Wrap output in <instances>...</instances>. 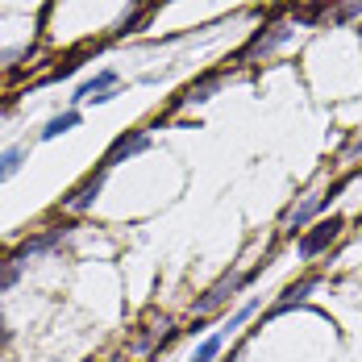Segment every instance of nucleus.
I'll return each mask as SVG.
<instances>
[{
  "label": "nucleus",
  "instance_id": "obj_1",
  "mask_svg": "<svg viewBox=\"0 0 362 362\" xmlns=\"http://www.w3.org/2000/svg\"><path fill=\"white\" fill-rule=\"evenodd\" d=\"M250 279H254V271H242V275H225L221 284H213V288H209L204 296H200V300H196V317H209V313H217L221 304H225L229 296H238V291L246 288Z\"/></svg>",
  "mask_w": 362,
  "mask_h": 362
},
{
  "label": "nucleus",
  "instance_id": "obj_2",
  "mask_svg": "<svg viewBox=\"0 0 362 362\" xmlns=\"http://www.w3.org/2000/svg\"><path fill=\"white\" fill-rule=\"evenodd\" d=\"M112 92H117V71L105 67L100 75H92L88 83L75 88V105H105V100H112Z\"/></svg>",
  "mask_w": 362,
  "mask_h": 362
},
{
  "label": "nucleus",
  "instance_id": "obj_3",
  "mask_svg": "<svg viewBox=\"0 0 362 362\" xmlns=\"http://www.w3.org/2000/svg\"><path fill=\"white\" fill-rule=\"evenodd\" d=\"M341 233V217H329V221H317L313 233L300 238V258H317L321 250H329V242H337Z\"/></svg>",
  "mask_w": 362,
  "mask_h": 362
},
{
  "label": "nucleus",
  "instance_id": "obj_4",
  "mask_svg": "<svg viewBox=\"0 0 362 362\" xmlns=\"http://www.w3.org/2000/svg\"><path fill=\"white\" fill-rule=\"evenodd\" d=\"M105 171H109V167L92 171V175H88V180H83L71 196L63 200V209H67V213H83V209H92V200H96V196H100V187H105Z\"/></svg>",
  "mask_w": 362,
  "mask_h": 362
},
{
  "label": "nucleus",
  "instance_id": "obj_5",
  "mask_svg": "<svg viewBox=\"0 0 362 362\" xmlns=\"http://www.w3.org/2000/svg\"><path fill=\"white\" fill-rule=\"evenodd\" d=\"M291 37V21H279V25H271L267 34H254V42L246 46V59H267V54H275L284 42Z\"/></svg>",
  "mask_w": 362,
  "mask_h": 362
},
{
  "label": "nucleus",
  "instance_id": "obj_6",
  "mask_svg": "<svg viewBox=\"0 0 362 362\" xmlns=\"http://www.w3.org/2000/svg\"><path fill=\"white\" fill-rule=\"evenodd\" d=\"M146 146H150V134H142V129H134V134H121V138L112 142V150L105 154V167H117V163H125V158L142 154Z\"/></svg>",
  "mask_w": 362,
  "mask_h": 362
},
{
  "label": "nucleus",
  "instance_id": "obj_7",
  "mask_svg": "<svg viewBox=\"0 0 362 362\" xmlns=\"http://www.w3.org/2000/svg\"><path fill=\"white\" fill-rule=\"evenodd\" d=\"M341 187H346V183H337V187H333L329 196H308V200H304V204H300V209H296V213H291V217H288V229H291V233H296V229H304V225H308V221L317 217V213L325 209L329 200H333V196L341 192Z\"/></svg>",
  "mask_w": 362,
  "mask_h": 362
},
{
  "label": "nucleus",
  "instance_id": "obj_8",
  "mask_svg": "<svg viewBox=\"0 0 362 362\" xmlns=\"http://www.w3.org/2000/svg\"><path fill=\"white\" fill-rule=\"evenodd\" d=\"M75 125H79V112H75V109H67V112H59V117H50V121H46V129H42L37 138H42V142H54V138L71 134Z\"/></svg>",
  "mask_w": 362,
  "mask_h": 362
},
{
  "label": "nucleus",
  "instance_id": "obj_9",
  "mask_svg": "<svg viewBox=\"0 0 362 362\" xmlns=\"http://www.w3.org/2000/svg\"><path fill=\"white\" fill-rule=\"evenodd\" d=\"M313 288H317V279H304V284H296V288H288V291H284V300H279V304L271 308V317H279V313H288V308H296V304H300V300H304V296H308Z\"/></svg>",
  "mask_w": 362,
  "mask_h": 362
},
{
  "label": "nucleus",
  "instance_id": "obj_10",
  "mask_svg": "<svg viewBox=\"0 0 362 362\" xmlns=\"http://www.w3.org/2000/svg\"><path fill=\"white\" fill-rule=\"evenodd\" d=\"M21 163H25V146H8V150L0 154V183L13 180V175L21 171Z\"/></svg>",
  "mask_w": 362,
  "mask_h": 362
},
{
  "label": "nucleus",
  "instance_id": "obj_11",
  "mask_svg": "<svg viewBox=\"0 0 362 362\" xmlns=\"http://www.w3.org/2000/svg\"><path fill=\"white\" fill-rule=\"evenodd\" d=\"M221 346H225V333H213V337H204L200 346H196V354H192V362H213L221 354Z\"/></svg>",
  "mask_w": 362,
  "mask_h": 362
},
{
  "label": "nucleus",
  "instance_id": "obj_12",
  "mask_svg": "<svg viewBox=\"0 0 362 362\" xmlns=\"http://www.w3.org/2000/svg\"><path fill=\"white\" fill-rule=\"evenodd\" d=\"M217 83H221V75H209V79H200V83H192L183 100H209V92H213Z\"/></svg>",
  "mask_w": 362,
  "mask_h": 362
},
{
  "label": "nucleus",
  "instance_id": "obj_13",
  "mask_svg": "<svg viewBox=\"0 0 362 362\" xmlns=\"http://www.w3.org/2000/svg\"><path fill=\"white\" fill-rule=\"evenodd\" d=\"M254 317V300L250 304H242V308H238V313H233V317H229V321H225V329H221V333H225V337H229V333H233V329L238 325H246V321H250Z\"/></svg>",
  "mask_w": 362,
  "mask_h": 362
},
{
  "label": "nucleus",
  "instance_id": "obj_14",
  "mask_svg": "<svg viewBox=\"0 0 362 362\" xmlns=\"http://www.w3.org/2000/svg\"><path fill=\"white\" fill-rule=\"evenodd\" d=\"M354 13H362V0H350V4H341L333 17H337V21H346V17H354Z\"/></svg>",
  "mask_w": 362,
  "mask_h": 362
},
{
  "label": "nucleus",
  "instance_id": "obj_15",
  "mask_svg": "<svg viewBox=\"0 0 362 362\" xmlns=\"http://www.w3.org/2000/svg\"><path fill=\"white\" fill-rule=\"evenodd\" d=\"M8 341V329H4V317H0V346Z\"/></svg>",
  "mask_w": 362,
  "mask_h": 362
}]
</instances>
